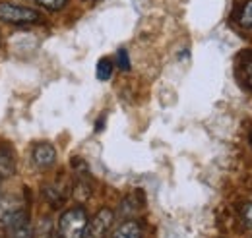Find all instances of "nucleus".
<instances>
[{"mask_svg":"<svg viewBox=\"0 0 252 238\" xmlns=\"http://www.w3.org/2000/svg\"><path fill=\"white\" fill-rule=\"evenodd\" d=\"M95 74H97V78H99L101 82H107V80L111 78V74H113V62L109 59H101L97 62Z\"/></svg>","mask_w":252,"mask_h":238,"instance_id":"8","label":"nucleus"},{"mask_svg":"<svg viewBox=\"0 0 252 238\" xmlns=\"http://www.w3.org/2000/svg\"><path fill=\"white\" fill-rule=\"evenodd\" d=\"M241 215H243V221L252 229V202H247V204L241 208Z\"/></svg>","mask_w":252,"mask_h":238,"instance_id":"12","label":"nucleus"},{"mask_svg":"<svg viewBox=\"0 0 252 238\" xmlns=\"http://www.w3.org/2000/svg\"><path fill=\"white\" fill-rule=\"evenodd\" d=\"M0 20L6 24H35L39 22V12L28 8V6H18L12 2H2L0 4Z\"/></svg>","mask_w":252,"mask_h":238,"instance_id":"3","label":"nucleus"},{"mask_svg":"<svg viewBox=\"0 0 252 238\" xmlns=\"http://www.w3.org/2000/svg\"><path fill=\"white\" fill-rule=\"evenodd\" d=\"M111 238H142V227L138 221H125Z\"/></svg>","mask_w":252,"mask_h":238,"instance_id":"7","label":"nucleus"},{"mask_svg":"<svg viewBox=\"0 0 252 238\" xmlns=\"http://www.w3.org/2000/svg\"><path fill=\"white\" fill-rule=\"evenodd\" d=\"M115 221V213L111 209H101L88 225L86 237L88 238H105L111 231V225Z\"/></svg>","mask_w":252,"mask_h":238,"instance_id":"4","label":"nucleus"},{"mask_svg":"<svg viewBox=\"0 0 252 238\" xmlns=\"http://www.w3.org/2000/svg\"><path fill=\"white\" fill-rule=\"evenodd\" d=\"M12 238H32V229H30L28 221H24L12 229Z\"/></svg>","mask_w":252,"mask_h":238,"instance_id":"11","label":"nucleus"},{"mask_svg":"<svg viewBox=\"0 0 252 238\" xmlns=\"http://www.w3.org/2000/svg\"><path fill=\"white\" fill-rule=\"evenodd\" d=\"M0 184H2V177H0Z\"/></svg>","mask_w":252,"mask_h":238,"instance_id":"15","label":"nucleus"},{"mask_svg":"<svg viewBox=\"0 0 252 238\" xmlns=\"http://www.w3.org/2000/svg\"><path fill=\"white\" fill-rule=\"evenodd\" d=\"M239 22H241L243 28L252 30V0H247V2H245L243 10L239 12Z\"/></svg>","mask_w":252,"mask_h":238,"instance_id":"9","label":"nucleus"},{"mask_svg":"<svg viewBox=\"0 0 252 238\" xmlns=\"http://www.w3.org/2000/svg\"><path fill=\"white\" fill-rule=\"evenodd\" d=\"M32 159H33V163H35V167H39V169H49V167H53L55 161H57V149L53 148L51 144H47V142L37 144V146L33 148Z\"/></svg>","mask_w":252,"mask_h":238,"instance_id":"5","label":"nucleus"},{"mask_svg":"<svg viewBox=\"0 0 252 238\" xmlns=\"http://www.w3.org/2000/svg\"><path fill=\"white\" fill-rule=\"evenodd\" d=\"M16 173V159H14V153L12 149L4 144H0V177L6 178V177H12Z\"/></svg>","mask_w":252,"mask_h":238,"instance_id":"6","label":"nucleus"},{"mask_svg":"<svg viewBox=\"0 0 252 238\" xmlns=\"http://www.w3.org/2000/svg\"><path fill=\"white\" fill-rule=\"evenodd\" d=\"M245 82H247V86L252 89V57L245 62Z\"/></svg>","mask_w":252,"mask_h":238,"instance_id":"14","label":"nucleus"},{"mask_svg":"<svg viewBox=\"0 0 252 238\" xmlns=\"http://www.w3.org/2000/svg\"><path fill=\"white\" fill-rule=\"evenodd\" d=\"M251 144H252V136H251Z\"/></svg>","mask_w":252,"mask_h":238,"instance_id":"16","label":"nucleus"},{"mask_svg":"<svg viewBox=\"0 0 252 238\" xmlns=\"http://www.w3.org/2000/svg\"><path fill=\"white\" fill-rule=\"evenodd\" d=\"M28 221L26 219V211L22 206V200L14 194H6L0 196V227L4 229H14L20 223Z\"/></svg>","mask_w":252,"mask_h":238,"instance_id":"2","label":"nucleus"},{"mask_svg":"<svg viewBox=\"0 0 252 238\" xmlns=\"http://www.w3.org/2000/svg\"><path fill=\"white\" fill-rule=\"evenodd\" d=\"M39 6L51 10V12H57V10H63L64 6L68 4V0H35Z\"/></svg>","mask_w":252,"mask_h":238,"instance_id":"10","label":"nucleus"},{"mask_svg":"<svg viewBox=\"0 0 252 238\" xmlns=\"http://www.w3.org/2000/svg\"><path fill=\"white\" fill-rule=\"evenodd\" d=\"M117 60H119V68L121 70H130V59H128V53L125 49H121L117 53Z\"/></svg>","mask_w":252,"mask_h":238,"instance_id":"13","label":"nucleus"},{"mask_svg":"<svg viewBox=\"0 0 252 238\" xmlns=\"http://www.w3.org/2000/svg\"><path fill=\"white\" fill-rule=\"evenodd\" d=\"M90 219L84 208H72L64 211L59 221V238H86Z\"/></svg>","mask_w":252,"mask_h":238,"instance_id":"1","label":"nucleus"}]
</instances>
